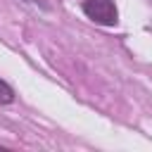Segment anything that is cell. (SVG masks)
Masks as SVG:
<instances>
[{
    "label": "cell",
    "instance_id": "7a4b0ae2",
    "mask_svg": "<svg viewBox=\"0 0 152 152\" xmlns=\"http://www.w3.org/2000/svg\"><path fill=\"white\" fill-rule=\"evenodd\" d=\"M12 100H14L12 88H10L5 81H0V102H12Z\"/></svg>",
    "mask_w": 152,
    "mask_h": 152
},
{
    "label": "cell",
    "instance_id": "6da1fadb",
    "mask_svg": "<svg viewBox=\"0 0 152 152\" xmlns=\"http://www.w3.org/2000/svg\"><path fill=\"white\" fill-rule=\"evenodd\" d=\"M83 12L88 14V19H93L97 24H104V26L116 24V7L109 0H86Z\"/></svg>",
    "mask_w": 152,
    "mask_h": 152
}]
</instances>
